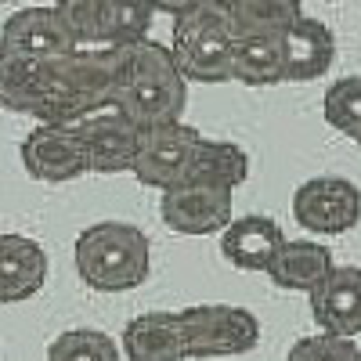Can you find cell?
Listing matches in <instances>:
<instances>
[{"mask_svg":"<svg viewBox=\"0 0 361 361\" xmlns=\"http://www.w3.org/2000/svg\"><path fill=\"white\" fill-rule=\"evenodd\" d=\"M127 62L123 47H76L44 62V98H40V123H73L90 109L116 102L119 76Z\"/></svg>","mask_w":361,"mask_h":361,"instance_id":"6da1fadb","label":"cell"},{"mask_svg":"<svg viewBox=\"0 0 361 361\" xmlns=\"http://www.w3.org/2000/svg\"><path fill=\"white\" fill-rule=\"evenodd\" d=\"M116 105L123 109L137 127L177 123L188 105V80L177 69L173 51L156 44L152 37L127 44V62L119 76Z\"/></svg>","mask_w":361,"mask_h":361,"instance_id":"7a4b0ae2","label":"cell"},{"mask_svg":"<svg viewBox=\"0 0 361 361\" xmlns=\"http://www.w3.org/2000/svg\"><path fill=\"white\" fill-rule=\"evenodd\" d=\"M76 275L94 293H127L152 275V243L137 224L98 221L76 235Z\"/></svg>","mask_w":361,"mask_h":361,"instance_id":"3957f363","label":"cell"},{"mask_svg":"<svg viewBox=\"0 0 361 361\" xmlns=\"http://www.w3.org/2000/svg\"><path fill=\"white\" fill-rule=\"evenodd\" d=\"M238 40L231 0H202L199 8L173 18V62L188 83H228L231 51Z\"/></svg>","mask_w":361,"mask_h":361,"instance_id":"277c9868","label":"cell"},{"mask_svg":"<svg viewBox=\"0 0 361 361\" xmlns=\"http://www.w3.org/2000/svg\"><path fill=\"white\" fill-rule=\"evenodd\" d=\"M66 25L80 47H123L148 40L152 4L148 0H58Z\"/></svg>","mask_w":361,"mask_h":361,"instance_id":"5b68a950","label":"cell"},{"mask_svg":"<svg viewBox=\"0 0 361 361\" xmlns=\"http://www.w3.org/2000/svg\"><path fill=\"white\" fill-rule=\"evenodd\" d=\"M180 329H185L188 357L209 361V357H238L250 354L260 343V322L253 311L235 304H195L177 311Z\"/></svg>","mask_w":361,"mask_h":361,"instance_id":"8992f818","label":"cell"},{"mask_svg":"<svg viewBox=\"0 0 361 361\" xmlns=\"http://www.w3.org/2000/svg\"><path fill=\"white\" fill-rule=\"evenodd\" d=\"M202 145V134L188 123H159V127H141V148H137V163L134 177L145 188L170 192L173 185L188 177L195 152Z\"/></svg>","mask_w":361,"mask_h":361,"instance_id":"52a82bcc","label":"cell"},{"mask_svg":"<svg viewBox=\"0 0 361 361\" xmlns=\"http://www.w3.org/2000/svg\"><path fill=\"white\" fill-rule=\"evenodd\" d=\"M73 127L83 137L90 173H134L137 148H141V127L119 109L116 102L90 109L87 116L73 119Z\"/></svg>","mask_w":361,"mask_h":361,"instance_id":"ba28073f","label":"cell"},{"mask_svg":"<svg viewBox=\"0 0 361 361\" xmlns=\"http://www.w3.org/2000/svg\"><path fill=\"white\" fill-rule=\"evenodd\" d=\"M293 217L314 235H343L361 221V192L354 180L336 173L311 177L293 192Z\"/></svg>","mask_w":361,"mask_h":361,"instance_id":"9c48e42d","label":"cell"},{"mask_svg":"<svg viewBox=\"0 0 361 361\" xmlns=\"http://www.w3.org/2000/svg\"><path fill=\"white\" fill-rule=\"evenodd\" d=\"M22 166L29 177L44 185H66L83 173H90L83 137L73 123H40L22 137Z\"/></svg>","mask_w":361,"mask_h":361,"instance_id":"30bf717a","label":"cell"},{"mask_svg":"<svg viewBox=\"0 0 361 361\" xmlns=\"http://www.w3.org/2000/svg\"><path fill=\"white\" fill-rule=\"evenodd\" d=\"M159 217L177 235H214L224 231L235 221L231 188L214 185H195V180H180L159 199Z\"/></svg>","mask_w":361,"mask_h":361,"instance_id":"8fae6325","label":"cell"},{"mask_svg":"<svg viewBox=\"0 0 361 361\" xmlns=\"http://www.w3.org/2000/svg\"><path fill=\"white\" fill-rule=\"evenodd\" d=\"M76 37L58 8H22L0 25V51L25 58H58L76 51Z\"/></svg>","mask_w":361,"mask_h":361,"instance_id":"7c38bea8","label":"cell"},{"mask_svg":"<svg viewBox=\"0 0 361 361\" xmlns=\"http://www.w3.org/2000/svg\"><path fill=\"white\" fill-rule=\"evenodd\" d=\"M311 318L322 333L333 336H361V267L336 264L329 275L307 293Z\"/></svg>","mask_w":361,"mask_h":361,"instance_id":"4fadbf2b","label":"cell"},{"mask_svg":"<svg viewBox=\"0 0 361 361\" xmlns=\"http://www.w3.org/2000/svg\"><path fill=\"white\" fill-rule=\"evenodd\" d=\"M282 51H286V83H311L333 69L336 37L325 22L300 15L282 33Z\"/></svg>","mask_w":361,"mask_h":361,"instance_id":"5bb4252c","label":"cell"},{"mask_svg":"<svg viewBox=\"0 0 361 361\" xmlns=\"http://www.w3.org/2000/svg\"><path fill=\"white\" fill-rule=\"evenodd\" d=\"M47 282V253L29 235H0V304L33 300Z\"/></svg>","mask_w":361,"mask_h":361,"instance_id":"9a60e30c","label":"cell"},{"mask_svg":"<svg viewBox=\"0 0 361 361\" xmlns=\"http://www.w3.org/2000/svg\"><path fill=\"white\" fill-rule=\"evenodd\" d=\"M119 347L127 361H188V343L177 311H145L130 318Z\"/></svg>","mask_w":361,"mask_h":361,"instance_id":"2e32d148","label":"cell"},{"mask_svg":"<svg viewBox=\"0 0 361 361\" xmlns=\"http://www.w3.org/2000/svg\"><path fill=\"white\" fill-rule=\"evenodd\" d=\"M282 243H286V235H282L279 221L260 217V214L235 217L221 231V253L238 271H267V264L275 260Z\"/></svg>","mask_w":361,"mask_h":361,"instance_id":"e0dca14e","label":"cell"},{"mask_svg":"<svg viewBox=\"0 0 361 361\" xmlns=\"http://www.w3.org/2000/svg\"><path fill=\"white\" fill-rule=\"evenodd\" d=\"M333 267H336V260L322 243H311V238H286L282 250L275 253V260L267 264L264 275L279 289L311 293Z\"/></svg>","mask_w":361,"mask_h":361,"instance_id":"ac0fdd59","label":"cell"},{"mask_svg":"<svg viewBox=\"0 0 361 361\" xmlns=\"http://www.w3.org/2000/svg\"><path fill=\"white\" fill-rule=\"evenodd\" d=\"M44 62L47 58L0 51V109L37 119L44 98Z\"/></svg>","mask_w":361,"mask_h":361,"instance_id":"d6986e66","label":"cell"},{"mask_svg":"<svg viewBox=\"0 0 361 361\" xmlns=\"http://www.w3.org/2000/svg\"><path fill=\"white\" fill-rule=\"evenodd\" d=\"M231 80L246 83V87L286 83L282 37H238L231 51Z\"/></svg>","mask_w":361,"mask_h":361,"instance_id":"ffe728a7","label":"cell"},{"mask_svg":"<svg viewBox=\"0 0 361 361\" xmlns=\"http://www.w3.org/2000/svg\"><path fill=\"white\" fill-rule=\"evenodd\" d=\"M250 177V156L243 145L235 141H209L202 137L195 163L188 170L185 180H195V185H214V188H238Z\"/></svg>","mask_w":361,"mask_h":361,"instance_id":"44dd1931","label":"cell"},{"mask_svg":"<svg viewBox=\"0 0 361 361\" xmlns=\"http://www.w3.org/2000/svg\"><path fill=\"white\" fill-rule=\"evenodd\" d=\"M238 37H282L304 15V0H231Z\"/></svg>","mask_w":361,"mask_h":361,"instance_id":"7402d4cb","label":"cell"},{"mask_svg":"<svg viewBox=\"0 0 361 361\" xmlns=\"http://www.w3.org/2000/svg\"><path fill=\"white\" fill-rule=\"evenodd\" d=\"M47 361H123V347L102 329H66L47 343Z\"/></svg>","mask_w":361,"mask_h":361,"instance_id":"603a6c76","label":"cell"},{"mask_svg":"<svg viewBox=\"0 0 361 361\" xmlns=\"http://www.w3.org/2000/svg\"><path fill=\"white\" fill-rule=\"evenodd\" d=\"M322 109H325L329 127L354 137L361 130V76H343L336 83H329Z\"/></svg>","mask_w":361,"mask_h":361,"instance_id":"cb8c5ba5","label":"cell"},{"mask_svg":"<svg viewBox=\"0 0 361 361\" xmlns=\"http://www.w3.org/2000/svg\"><path fill=\"white\" fill-rule=\"evenodd\" d=\"M286 361H361V350L350 336H333V333H318L304 336L289 347Z\"/></svg>","mask_w":361,"mask_h":361,"instance_id":"d4e9b609","label":"cell"},{"mask_svg":"<svg viewBox=\"0 0 361 361\" xmlns=\"http://www.w3.org/2000/svg\"><path fill=\"white\" fill-rule=\"evenodd\" d=\"M152 4V11H163V15H185V11H192V8H199L202 0H148Z\"/></svg>","mask_w":361,"mask_h":361,"instance_id":"484cf974","label":"cell"},{"mask_svg":"<svg viewBox=\"0 0 361 361\" xmlns=\"http://www.w3.org/2000/svg\"><path fill=\"white\" fill-rule=\"evenodd\" d=\"M354 145H357V148H361V130H357V134H354Z\"/></svg>","mask_w":361,"mask_h":361,"instance_id":"4316f807","label":"cell"},{"mask_svg":"<svg viewBox=\"0 0 361 361\" xmlns=\"http://www.w3.org/2000/svg\"><path fill=\"white\" fill-rule=\"evenodd\" d=\"M0 4H18V0H0Z\"/></svg>","mask_w":361,"mask_h":361,"instance_id":"83f0119b","label":"cell"}]
</instances>
